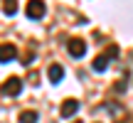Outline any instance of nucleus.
<instances>
[{"label": "nucleus", "mask_w": 133, "mask_h": 123, "mask_svg": "<svg viewBox=\"0 0 133 123\" xmlns=\"http://www.w3.org/2000/svg\"><path fill=\"white\" fill-rule=\"evenodd\" d=\"M25 12H27L30 20H42L44 15H47V5H44L42 0H27V5H25Z\"/></svg>", "instance_id": "1"}, {"label": "nucleus", "mask_w": 133, "mask_h": 123, "mask_svg": "<svg viewBox=\"0 0 133 123\" xmlns=\"http://www.w3.org/2000/svg\"><path fill=\"white\" fill-rule=\"evenodd\" d=\"M0 91H3L5 96H17L20 91H22V79H20V76H10V79H5V84L0 86Z\"/></svg>", "instance_id": "2"}, {"label": "nucleus", "mask_w": 133, "mask_h": 123, "mask_svg": "<svg viewBox=\"0 0 133 123\" xmlns=\"http://www.w3.org/2000/svg\"><path fill=\"white\" fill-rule=\"evenodd\" d=\"M66 52H69L74 59L84 57V54H86V42H84L81 37H71L69 42H66Z\"/></svg>", "instance_id": "3"}, {"label": "nucleus", "mask_w": 133, "mask_h": 123, "mask_svg": "<svg viewBox=\"0 0 133 123\" xmlns=\"http://www.w3.org/2000/svg\"><path fill=\"white\" fill-rule=\"evenodd\" d=\"M76 111H79V101H76V99H66V101H62V106H59L62 118H71Z\"/></svg>", "instance_id": "4"}, {"label": "nucleus", "mask_w": 133, "mask_h": 123, "mask_svg": "<svg viewBox=\"0 0 133 123\" xmlns=\"http://www.w3.org/2000/svg\"><path fill=\"white\" fill-rule=\"evenodd\" d=\"M15 57H17V47H15V44H10V42L0 44V62H3V64L12 62Z\"/></svg>", "instance_id": "5"}, {"label": "nucleus", "mask_w": 133, "mask_h": 123, "mask_svg": "<svg viewBox=\"0 0 133 123\" xmlns=\"http://www.w3.org/2000/svg\"><path fill=\"white\" fill-rule=\"evenodd\" d=\"M47 76H49V81H52V84H59V81L64 79V66H62V64H49Z\"/></svg>", "instance_id": "6"}, {"label": "nucleus", "mask_w": 133, "mask_h": 123, "mask_svg": "<svg viewBox=\"0 0 133 123\" xmlns=\"http://www.w3.org/2000/svg\"><path fill=\"white\" fill-rule=\"evenodd\" d=\"M91 66H94V71H106V66H109V59H106V54H99V57L91 62Z\"/></svg>", "instance_id": "7"}, {"label": "nucleus", "mask_w": 133, "mask_h": 123, "mask_svg": "<svg viewBox=\"0 0 133 123\" xmlns=\"http://www.w3.org/2000/svg\"><path fill=\"white\" fill-rule=\"evenodd\" d=\"M37 118H39L37 111H22L20 113V123H37Z\"/></svg>", "instance_id": "8"}, {"label": "nucleus", "mask_w": 133, "mask_h": 123, "mask_svg": "<svg viewBox=\"0 0 133 123\" xmlns=\"http://www.w3.org/2000/svg\"><path fill=\"white\" fill-rule=\"evenodd\" d=\"M3 12L5 15H15L17 12V0H3Z\"/></svg>", "instance_id": "9"}, {"label": "nucleus", "mask_w": 133, "mask_h": 123, "mask_svg": "<svg viewBox=\"0 0 133 123\" xmlns=\"http://www.w3.org/2000/svg\"><path fill=\"white\" fill-rule=\"evenodd\" d=\"M104 54H106V59H109V62H111V59H116V57H118V47H116V44H109Z\"/></svg>", "instance_id": "10"}, {"label": "nucleus", "mask_w": 133, "mask_h": 123, "mask_svg": "<svg viewBox=\"0 0 133 123\" xmlns=\"http://www.w3.org/2000/svg\"><path fill=\"white\" fill-rule=\"evenodd\" d=\"M123 89H126V81H116V84H114V91H116V94H123Z\"/></svg>", "instance_id": "11"}, {"label": "nucleus", "mask_w": 133, "mask_h": 123, "mask_svg": "<svg viewBox=\"0 0 133 123\" xmlns=\"http://www.w3.org/2000/svg\"><path fill=\"white\" fill-rule=\"evenodd\" d=\"M35 59V52H27V54H25V57H22V62H25V64H30V62H32Z\"/></svg>", "instance_id": "12"}, {"label": "nucleus", "mask_w": 133, "mask_h": 123, "mask_svg": "<svg viewBox=\"0 0 133 123\" xmlns=\"http://www.w3.org/2000/svg\"><path fill=\"white\" fill-rule=\"evenodd\" d=\"M118 123H133V118H123V121H118Z\"/></svg>", "instance_id": "13"}, {"label": "nucleus", "mask_w": 133, "mask_h": 123, "mask_svg": "<svg viewBox=\"0 0 133 123\" xmlns=\"http://www.w3.org/2000/svg\"><path fill=\"white\" fill-rule=\"evenodd\" d=\"M74 123H84V121H74Z\"/></svg>", "instance_id": "14"}]
</instances>
